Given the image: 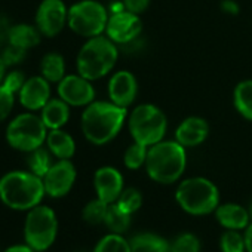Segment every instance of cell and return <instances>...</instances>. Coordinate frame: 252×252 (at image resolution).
<instances>
[{
    "label": "cell",
    "mask_w": 252,
    "mask_h": 252,
    "mask_svg": "<svg viewBox=\"0 0 252 252\" xmlns=\"http://www.w3.org/2000/svg\"><path fill=\"white\" fill-rule=\"evenodd\" d=\"M187 166L186 147L177 140H162L160 143L149 147L146 171L150 180L158 184H174L177 183Z\"/></svg>",
    "instance_id": "obj_3"
},
{
    "label": "cell",
    "mask_w": 252,
    "mask_h": 252,
    "mask_svg": "<svg viewBox=\"0 0 252 252\" xmlns=\"http://www.w3.org/2000/svg\"><path fill=\"white\" fill-rule=\"evenodd\" d=\"M202 243L194 233H181L171 242V252H200Z\"/></svg>",
    "instance_id": "obj_32"
},
{
    "label": "cell",
    "mask_w": 252,
    "mask_h": 252,
    "mask_svg": "<svg viewBox=\"0 0 252 252\" xmlns=\"http://www.w3.org/2000/svg\"><path fill=\"white\" fill-rule=\"evenodd\" d=\"M208 135L209 125L203 117L199 116H190L184 119L175 131V140L186 149L200 146L206 141Z\"/></svg>",
    "instance_id": "obj_17"
},
{
    "label": "cell",
    "mask_w": 252,
    "mask_h": 252,
    "mask_svg": "<svg viewBox=\"0 0 252 252\" xmlns=\"http://www.w3.org/2000/svg\"><path fill=\"white\" fill-rule=\"evenodd\" d=\"M51 82H48L43 76H32L27 77L26 83L20 89L17 98L20 105L26 111H33L39 113L45 104L52 98V89H51Z\"/></svg>",
    "instance_id": "obj_14"
},
{
    "label": "cell",
    "mask_w": 252,
    "mask_h": 252,
    "mask_svg": "<svg viewBox=\"0 0 252 252\" xmlns=\"http://www.w3.org/2000/svg\"><path fill=\"white\" fill-rule=\"evenodd\" d=\"M233 104L237 113L252 122V79L242 80L233 91Z\"/></svg>",
    "instance_id": "obj_24"
},
{
    "label": "cell",
    "mask_w": 252,
    "mask_h": 252,
    "mask_svg": "<svg viewBox=\"0 0 252 252\" xmlns=\"http://www.w3.org/2000/svg\"><path fill=\"white\" fill-rule=\"evenodd\" d=\"M215 218L224 230H245L251 222V212L239 203H220L215 209Z\"/></svg>",
    "instance_id": "obj_18"
},
{
    "label": "cell",
    "mask_w": 252,
    "mask_h": 252,
    "mask_svg": "<svg viewBox=\"0 0 252 252\" xmlns=\"http://www.w3.org/2000/svg\"><path fill=\"white\" fill-rule=\"evenodd\" d=\"M42 33L36 27V24H27L20 23L11 26L9 30V43L18 48H23L26 51H30L36 48L42 40Z\"/></svg>",
    "instance_id": "obj_21"
},
{
    "label": "cell",
    "mask_w": 252,
    "mask_h": 252,
    "mask_svg": "<svg viewBox=\"0 0 252 252\" xmlns=\"http://www.w3.org/2000/svg\"><path fill=\"white\" fill-rule=\"evenodd\" d=\"M243 239H245L246 252H252V221H251L249 225L243 230Z\"/></svg>",
    "instance_id": "obj_39"
},
{
    "label": "cell",
    "mask_w": 252,
    "mask_h": 252,
    "mask_svg": "<svg viewBox=\"0 0 252 252\" xmlns=\"http://www.w3.org/2000/svg\"><path fill=\"white\" fill-rule=\"evenodd\" d=\"M0 23H2V17H0Z\"/></svg>",
    "instance_id": "obj_43"
},
{
    "label": "cell",
    "mask_w": 252,
    "mask_h": 252,
    "mask_svg": "<svg viewBox=\"0 0 252 252\" xmlns=\"http://www.w3.org/2000/svg\"><path fill=\"white\" fill-rule=\"evenodd\" d=\"M131 220L132 215L125 212L117 203H110L107 209V215L104 220V225L108 228L110 233H117L123 234L129 230L131 227Z\"/></svg>",
    "instance_id": "obj_25"
},
{
    "label": "cell",
    "mask_w": 252,
    "mask_h": 252,
    "mask_svg": "<svg viewBox=\"0 0 252 252\" xmlns=\"http://www.w3.org/2000/svg\"><path fill=\"white\" fill-rule=\"evenodd\" d=\"M110 11L96 0H79L68 8V29L80 37H95L105 33Z\"/></svg>",
    "instance_id": "obj_9"
},
{
    "label": "cell",
    "mask_w": 252,
    "mask_h": 252,
    "mask_svg": "<svg viewBox=\"0 0 252 252\" xmlns=\"http://www.w3.org/2000/svg\"><path fill=\"white\" fill-rule=\"evenodd\" d=\"M221 9L228 15H237L239 14V5L234 2V0H224V2L221 3Z\"/></svg>",
    "instance_id": "obj_38"
},
{
    "label": "cell",
    "mask_w": 252,
    "mask_h": 252,
    "mask_svg": "<svg viewBox=\"0 0 252 252\" xmlns=\"http://www.w3.org/2000/svg\"><path fill=\"white\" fill-rule=\"evenodd\" d=\"M68 8L63 0H42L36 9L34 24L43 37H57L67 26Z\"/></svg>",
    "instance_id": "obj_10"
},
{
    "label": "cell",
    "mask_w": 252,
    "mask_h": 252,
    "mask_svg": "<svg viewBox=\"0 0 252 252\" xmlns=\"http://www.w3.org/2000/svg\"><path fill=\"white\" fill-rule=\"evenodd\" d=\"M132 252H171V242L156 233H138L129 239Z\"/></svg>",
    "instance_id": "obj_22"
},
{
    "label": "cell",
    "mask_w": 252,
    "mask_h": 252,
    "mask_svg": "<svg viewBox=\"0 0 252 252\" xmlns=\"http://www.w3.org/2000/svg\"><path fill=\"white\" fill-rule=\"evenodd\" d=\"M58 96L70 107H86L95 101V88L92 80L82 74H65V77L57 83Z\"/></svg>",
    "instance_id": "obj_12"
},
{
    "label": "cell",
    "mask_w": 252,
    "mask_h": 252,
    "mask_svg": "<svg viewBox=\"0 0 252 252\" xmlns=\"http://www.w3.org/2000/svg\"><path fill=\"white\" fill-rule=\"evenodd\" d=\"M26 80H27V77H26V74H24L23 70L12 68L11 71H6L2 85H3L5 88H8L11 92H14V94L18 95V92H20V89L23 88V85L26 83Z\"/></svg>",
    "instance_id": "obj_35"
},
{
    "label": "cell",
    "mask_w": 252,
    "mask_h": 252,
    "mask_svg": "<svg viewBox=\"0 0 252 252\" xmlns=\"http://www.w3.org/2000/svg\"><path fill=\"white\" fill-rule=\"evenodd\" d=\"M221 252H246L243 233L240 230H224L220 237Z\"/></svg>",
    "instance_id": "obj_31"
},
{
    "label": "cell",
    "mask_w": 252,
    "mask_h": 252,
    "mask_svg": "<svg viewBox=\"0 0 252 252\" xmlns=\"http://www.w3.org/2000/svg\"><path fill=\"white\" fill-rule=\"evenodd\" d=\"M58 234V218L48 205H37L27 211L24 221V240L37 252L48 251Z\"/></svg>",
    "instance_id": "obj_8"
},
{
    "label": "cell",
    "mask_w": 252,
    "mask_h": 252,
    "mask_svg": "<svg viewBox=\"0 0 252 252\" xmlns=\"http://www.w3.org/2000/svg\"><path fill=\"white\" fill-rule=\"evenodd\" d=\"M92 252H132L131 243L123 234L108 233L102 236Z\"/></svg>",
    "instance_id": "obj_27"
},
{
    "label": "cell",
    "mask_w": 252,
    "mask_h": 252,
    "mask_svg": "<svg viewBox=\"0 0 252 252\" xmlns=\"http://www.w3.org/2000/svg\"><path fill=\"white\" fill-rule=\"evenodd\" d=\"M3 252H37L36 249H33L30 245L27 243H21V245H12L8 249H5Z\"/></svg>",
    "instance_id": "obj_40"
},
{
    "label": "cell",
    "mask_w": 252,
    "mask_h": 252,
    "mask_svg": "<svg viewBox=\"0 0 252 252\" xmlns=\"http://www.w3.org/2000/svg\"><path fill=\"white\" fill-rule=\"evenodd\" d=\"M52 155L46 147H39L30 153H27L26 158V163L30 172H33L34 175L43 178L45 174L49 171V168L52 166Z\"/></svg>",
    "instance_id": "obj_26"
},
{
    "label": "cell",
    "mask_w": 252,
    "mask_h": 252,
    "mask_svg": "<svg viewBox=\"0 0 252 252\" xmlns=\"http://www.w3.org/2000/svg\"><path fill=\"white\" fill-rule=\"evenodd\" d=\"M175 200L186 214L203 217L214 214L218 208L220 190L205 177H191L178 184L175 190Z\"/></svg>",
    "instance_id": "obj_5"
},
{
    "label": "cell",
    "mask_w": 252,
    "mask_h": 252,
    "mask_svg": "<svg viewBox=\"0 0 252 252\" xmlns=\"http://www.w3.org/2000/svg\"><path fill=\"white\" fill-rule=\"evenodd\" d=\"M46 128L51 129H61L68 123L70 119V105L63 101L60 96L51 98L45 107L39 111Z\"/></svg>",
    "instance_id": "obj_20"
},
{
    "label": "cell",
    "mask_w": 252,
    "mask_h": 252,
    "mask_svg": "<svg viewBox=\"0 0 252 252\" xmlns=\"http://www.w3.org/2000/svg\"><path fill=\"white\" fill-rule=\"evenodd\" d=\"M45 146L57 160H71V158L76 153L74 138L63 128L51 129L48 132Z\"/></svg>",
    "instance_id": "obj_19"
},
{
    "label": "cell",
    "mask_w": 252,
    "mask_h": 252,
    "mask_svg": "<svg viewBox=\"0 0 252 252\" xmlns=\"http://www.w3.org/2000/svg\"><path fill=\"white\" fill-rule=\"evenodd\" d=\"M122 3L125 6V11L141 15L144 11H147V8L150 5V0H122Z\"/></svg>",
    "instance_id": "obj_36"
},
{
    "label": "cell",
    "mask_w": 252,
    "mask_h": 252,
    "mask_svg": "<svg viewBox=\"0 0 252 252\" xmlns=\"http://www.w3.org/2000/svg\"><path fill=\"white\" fill-rule=\"evenodd\" d=\"M147 153H149V147L134 141V144H131L128 149H126V152L123 155L125 166L131 171H137V169L143 168L147 160Z\"/></svg>",
    "instance_id": "obj_29"
},
{
    "label": "cell",
    "mask_w": 252,
    "mask_h": 252,
    "mask_svg": "<svg viewBox=\"0 0 252 252\" xmlns=\"http://www.w3.org/2000/svg\"><path fill=\"white\" fill-rule=\"evenodd\" d=\"M116 203L131 215H134L135 212H138V209L143 206V194L138 189L135 187H128L123 189L122 194L119 196V199L116 200Z\"/></svg>",
    "instance_id": "obj_30"
},
{
    "label": "cell",
    "mask_w": 252,
    "mask_h": 252,
    "mask_svg": "<svg viewBox=\"0 0 252 252\" xmlns=\"http://www.w3.org/2000/svg\"><path fill=\"white\" fill-rule=\"evenodd\" d=\"M27 52L26 49L23 48H18V46H14V45H6L2 51H0V58L5 63L6 68L8 67H15L18 64H21L26 57H27Z\"/></svg>",
    "instance_id": "obj_33"
},
{
    "label": "cell",
    "mask_w": 252,
    "mask_h": 252,
    "mask_svg": "<svg viewBox=\"0 0 252 252\" xmlns=\"http://www.w3.org/2000/svg\"><path fill=\"white\" fill-rule=\"evenodd\" d=\"M46 196L43 178L27 171H9L0 177V200L14 211H30Z\"/></svg>",
    "instance_id": "obj_2"
},
{
    "label": "cell",
    "mask_w": 252,
    "mask_h": 252,
    "mask_svg": "<svg viewBox=\"0 0 252 252\" xmlns=\"http://www.w3.org/2000/svg\"><path fill=\"white\" fill-rule=\"evenodd\" d=\"M40 76L51 83H60L65 77V60L58 52H48L40 60Z\"/></svg>",
    "instance_id": "obj_23"
},
{
    "label": "cell",
    "mask_w": 252,
    "mask_h": 252,
    "mask_svg": "<svg viewBox=\"0 0 252 252\" xmlns=\"http://www.w3.org/2000/svg\"><path fill=\"white\" fill-rule=\"evenodd\" d=\"M107 209H108V203H105L99 197H95V199L89 200L83 206V209H82V218L89 225L104 224V220H105V215H107Z\"/></svg>",
    "instance_id": "obj_28"
},
{
    "label": "cell",
    "mask_w": 252,
    "mask_h": 252,
    "mask_svg": "<svg viewBox=\"0 0 252 252\" xmlns=\"http://www.w3.org/2000/svg\"><path fill=\"white\" fill-rule=\"evenodd\" d=\"M17 101V94L11 92L8 88L0 85V123L5 122L14 111Z\"/></svg>",
    "instance_id": "obj_34"
},
{
    "label": "cell",
    "mask_w": 252,
    "mask_h": 252,
    "mask_svg": "<svg viewBox=\"0 0 252 252\" xmlns=\"http://www.w3.org/2000/svg\"><path fill=\"white\" fill-rule=\"evenodd\" d=\"M141 33H143V21L140 15L123 9L110 14L104 34L108 39H111L117 46H126L135 42Z\"/></svg>",
    "instance_id": "obj_11"
},
{
    "label": "cell",
    "mask_w": 252,
    "mask_h": 252,
    "mask_svg": "<svg viewBox=\"0 0 252 252\" xmlns=\"http://www.w3.org/2000/svg\"><path fill=\"white\" fill-rule=\"evenodd\" d=\"M49 129L43 123L40 114L24 111L17 114L6 126L5 138L9 147L21 153H30L46 143Z\"/></svg>",
    "instance_id": "obj_6"
},
{
    "label": "cell",
    "mask_w": 252,
    "mask_h": 252,
    "mask_svg": "<svg viewBox=\"0 0 252 252\" xmlns=\"http://www.w3.org/2000/svg\"><path fill=\"white\" fill-rule=\"evenodd\" d=\"M9 30L11 26L5 20H2V23H0V51L9 45Z\"/></svg>",
    "instance_id": "obj_37"
},
{
    "label": "cell",
    "mask_w": 252,
    "mask_h": 252,
    "mask_svg": "<svg viewBox=\"0 0 252 252\" xmlns=\"http://www.w3.org/2000/svg\"><path fill=\"white\" fill-rule=\"evenodd\" d=\"M107 91H108L110 101L113 104L128 108L135 101L138 94L137 77L128 70L116 71L108 80Z\"/></svg>",
    "instance_id": "obj_15"
},
{
    "label": "cell",
    "mask_w": 252,
    "mask_h": 252,
    "mask_svg": "<svg viewBox=\"0 0 252 252\" xmlns=\"http://www.w3.org/2000/svg\"><path fill=\"white\" fill-rule=\"evenodd\" d=\"M94 189L96 197L105 203H116L125 189L123 175L114 166H101L94 174Z\"/></svg>",
    "instance_id": "obj_16"
},
{
    "label": "cell",
    "mask_w": 252,
    "mask_h": 252,
    "mask_svg": "<svg viewBox=\"0 0 252 252\" xmlns=\"http://www.w3.org/2000/svg\"><path fill=\"white\" fill-rule=\"evenodd\" d=\"M119 58L117 45L105 34L86 39L82 45L77 58V73L89 80H99L105 77L116 65Z\"/></svg>",
    "instance_id": "obj_4"
},
{
    "label": "cell",
    "mask_w": 252,
    "mask_h": 252,
    "mask_svg": "<svg viewBox=\"0 0 252 252\" xmlns=\"http://www.w3.org/2000/svg\"><path fill=\"white\" fill-rule=\"evenodd\" d=\"M5 74H6V65H5V63L2 61V58H0V85H2V82H3Z\"/></svg>",
    "instance_id": "obj_41"
},
{
    "label": "cell",
    "mask_w": 252,
    "mask_h": 252,
    "mask_svg": "<svg viewBox=\"0 0 252 252\" xmlns=\"http://www.w3.org/2000/svg\"><path fill=\"white\" fill-rule=\"evenodd\" d=\"M128 126L135 143L152 147L165 138L166 114L155 104H140L128 114Z\"/></svg>",
    "instance_id": "obj_7"
},
{
    "label": "cell",
    "mask_w": 252,
    "mask_h": 252,
    "mask_svg": "<svg viewBox=\"0 0 252 252\" xmlns=\"http://www.w3.org/2000/svg\"><path fill=\"white\" fill-rule=\"evenodd\" d=\"M128 108L111 101H94L85 107L80 117L83 137L94 146H105L113 141L128 122Z\"/></svg>",
    "instance_id": "obj_1"
},
{
    "label": "cell",
    "mask_w": 252,
    "mask_h": 252,
    "mask_svg": "<svg viewBox=\"0 0 252 252\" xmlns=\"http://www.w3.org/2000/svg\"><path fill=\"white\" fill-rule=\"evenodd\" d=\"M77 178L76 166L71 160H57L52 163L49 171L43 177L46 196L52 199H60L67 196Z\"/></svg>",
    "instance_id": "obj_13"
},
{
    "label": "cell",
    "mask_w": 252,
    "mask_h": 252,
    "mask_svg": "<svg viewBox=\"0 0 252 252\" xmlns=\"http://www.w3.org/2000/svg\"><path fill=\"white\" fill-rule=\"evenodd\" d=\"M249 212H251V217H252V205H251V209H249Z\"/></svg>",
    "instance_id": "obj_42"
}]
</instances>
